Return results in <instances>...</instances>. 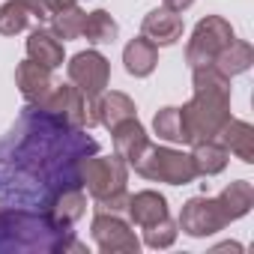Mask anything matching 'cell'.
Masks as SVG:
<instances>
[{
	"instance_id": "ac0fdd59",
	"label": "cell",
	"mask_w": 254,
	"mask_h": 254,
	"mask_svg": "<svg viewBox=\"0 0 254 254\" xmlns=\"http://www.w3.org/2000/svg\"><path fill=\"white\" fill-rule=\"evenodd\" d=\"M27 57L45 69H57V66H63V42L51 30L36 27L27 39Z\"/></svg>"
},
{
	"instance_id": "7c38bea8",
	"label": "cell",
	"mask_w": 254,
	"mask_h": 254,
	"mask_svg": "<svg viewBox=\"0 0 254 254\" xmlns=\"http://www.w3.org/2000/svg\"><path fill=\"white\" fill-rule=\"evenodd\" d=\"M141 33L153 45H177L183 39V18H180V12H171V9L159 6V9L144 15Z\"/></svg>"
},
{
	"instance_id": "2e32d148",
	"label": "cell",
	"mask_w": 254,
	"mask_h": 254,
	"mask_svg": "<svg viewBox=\"0 0 254 254\" xmlns=\"http://www.w3.org/2000/svg\"><path fill=\"white\" fill-rule=\"evenodd\" d=\"M123 63H126V72H129V75L147 78V75H153V69L159 63V45H153L141 33V36H135L129 45L123 48Z\"/></svg>"
},
{
	"instance_id": "83f0119b",
	"label": "cell",
	"mask_w": 254,
	"mask_h": 254,
	"mask_svg": "<svg viewBox=\"0 0 254 254\" xmlns=\"http://www.w3.org/2000/svg\"><path fill=\"white\" fill-rule=\"evenodd\" d=\"M21 3L27 6L30 18L48 21L54 12H60V9H66V6H72V3H78V0H21Z\"/></svg>"
},
{
	"instance_id": "603a6c76",
	"label": "cell",
	"mask_w": 254,
	"mask_h": 254,
	"mask_svg": "<svg viewBox=\"0 0 254 254\" xmlns=\"http://www.w3.org/2000/svg\"><path fill=\"white\" fill-rule=\"evenodd\" d=\"M81 36L90 42V45H108L120 36V24L111 18V12L105 9H96L84 18V27H81Z\"/></svg>"
},
{
	"instance_id": "3957f363",
	"label": "cell",
	"mask_w": 254,
	"mask_h": 254,
	"mask_svg": "<svg viewBox=\"0 0 254 254\" xmlns=\"http://www.w3.org/2000/svg\"><path fill=\"white\" fill-rule=\"evenodd\" d=\"M191 84H194V96L180 108L186 138L189 144L215 141L224 123L230 120V78L209 63L191 69Z\"/></svg>"
},
{
	"instance_id": "6da1fadb",
	"label": "cell",
	"mask_w": 254,
	"mask_h": 254,
	"mask_svg": "<svg viewBox=\"0 0 254 254\" xmlns=\"http://www.w3.org/2000/svg\"><path fill=\"white\" fill-rule=\"evenodd\" d=\"M96 153L87 129L27 102L0 138V203L45 209L63 189L81 186V162Z\"/></svg>"
},
{
	"instance_id": "52a82bcc",
	"label": "cell",
	"mask_w": 254,
	"mask_h": 254,
	"mask_svg": "<svg viewBox=\"0 0 254 254\" xmlns=\"http://www.w3.org/2000/svg\"><path fill=\"white\" fill-rule=\"evenodd\" d=\"M39 108L57 114L60 120H66L69 126H78V129H93L99 123V114H96V99H87L72 81L69 84H54L42 102H36Z\"/></svg>"
},
{
	"instance_id": "8992f818",
	"label": "cell",
	"mask_w": 254,
	"mask_h": 254,
	"mask_svg": "<svg viewBox=\"0 0 254 254\" xmlns=\"http://www.w3.org/2000/svg\"><path fill=\"white\" fill-rule=\"evenodd\" d=\"M233 39H236V33H233L230 21H224L221 15H206V18H200V21L194 24V30H191V39H189V45H186V63H189L191 69L209 66Z\"/></svg>"
},
{
	"instance_id": "277c9868",
	"label": "cell",
	"mask_w": 254,
	"mask_h": 254,
	"mask_svg": "<svg viewBox=\"0 0 254 254\" xmlns=\"http://www.w3.org/2000/svg\"><path fill=\"white\" fill-rule=\"evenodd\" d=\"M129 165L117 156H87L81 162V186L93 194L102 212H126L129 206Z\"/></svg>"
},
{
	"instance_id": "5bb4252c",
	"label": "cell",
	"mask_w": 254,
	"mask_h": 254,
	"mask_svg": "<svg viewBox=\"0 0 254 254\" xmlns=\"http://www.w3.org/2000/svg\"><path fill=\"white\" fill-rule=\"evenodd\" d=\"M215 141H218L227 153H233L239 162H245V165L254 162V129H251V123L230 117V120L224 123V129L218 132Z\"/></svg>"
},
{
	"instance_id": "ffe728a7",
	"label": "cell",
	"mask_w": 254,
	"mask_h": 254,
	"mask_svg": "<svg viewBox=\"0 0 254 254\" xmlns=\"http://www.w3.org/2000/svg\"><path fill=\"white\" fill-rule=\"evenodd\" d=\"M194 150L189 153L191 156V165H194V171H197V177H215V174H221L224 168H227V150L218 144V141H197V144H191Z\"/></svg>"
},
{
	"instance_id": "4316f807",
	"label": "cell",
	"mask_w": 254,
	"mask_h": 254,
	"mask_svg": "<svg viewBox=\"0 0 254 254\" xmlns=\"http://www.w3.org/2000/svg\"><path fill=\"white\" fill-rule=\"evenodd\" d=\"M177 233H180V227H177V221L168 215V218H162L159 224L144 227V242H147L150 248H171V245L177 242Z\"/></svg>"
},
{
	"instance_id": "d6986e66",
	"label": "cell",
	"mask_w": 254,
	"mask_h": 254,
	"mask_svg": "<svg viewBox=\"0 0 254 254\" xmlns=\"http://www.w3.org/2000/svg\"><path fill=\"white\" fill-rule=\"evenodd\" d=\"M96 114H99V123H102V126L114 129L117 123L129 120V117H138V108H135V102L126 96V93L111 90V93H102V96L96 99Z\"/></svg>"
},
{
	"instance_id": "7402d4cb",
	"label": "cell",
	"mask_w": 254,
	"mask_h": 254,
	"mask_svg": "<svg viewBox=\"0 0 254 254\" xmlns=\"http://www.w3.org/2000/svg\"><path fill=\"white\" fill-rule=\"evenodd\" d=\"M251 63H254V51H251V45H248L245 39H233V42L212 60V66H215L221 75H227V78L248 72Z\"/></svg>"
},
{
	"instance_id": "8fae6325",
	"label": "cell",
	"mask_w": 254,
	"mask_h": 254,
	"mask_svg": "<svg viewBox=\"0 0 254 254\" xmlns=\"http://www.w3.org/2000/svg\"><path fill=\"white\" fill-rule=\"evenodd\" d=\"M111 135H114V156L123 159L129 168H132V165L141 159V153L150 147L147 129L138 123V117H129V120L117 123L114 129H111Z\"/></svg>"
},
{
	"instance_id": "d4e9b609",
	"label": "cell",
	"mask_w": 254,
	"mask_h": 254,
	"mask_svg": "<svg viewBox=\"0 0 254 254\" xmlns=\"http://www.w3.org/2000/svg\"><path fill=\"white\" fill-rule=\"evenodd\" d=\"M153 129L162 141L168 144H189L186 138V129H183V117H180V108H162L156 117H153Z\"/></svg>"
},
{
	"instance_id": "30bf717a",
	"label": "cell",
	"mask_w": 254,
	"mask_h": 254,
	"mask_svg": "<svg viewBox=\"0 0 254 254\" xmlns=\"http://www.w3.org/2000/svg\"><path fill=\"white\" fill-rule=\"evenodd\" d=\"M69 81L87 96V99H99L111 81V63L105 54L99 51H78L72 60H69Z\"/></svg>"
},
{
	"instance_id": "44dd1931",
	"label": "cell",
	"mask_w": 254,
	"mask_h": 254,
	"mask_svg": "<svg viewBox=\"0 0 254 254\" xmlns=\"http://www.w3.org/2000/svg\"><path fill=\"white\" fill-rule=\"evenodd\" d=\"M218 203H221L227 221H236V218L248 215L251 206H254V189H251V183H248V180H236V183H230V186L218 194Z\"/></svg>"
},
{
	"instance_id": "cb8c5ba5",
	"label": "cell",
	"mask_w": 254,
	"mask_h": 254,
	"mask_svg": "<svg viewBox=\"0 0 254 254\" xmlns=\"http://www.w3.org/2000/svg\"><path fill=\"white\" fill-rule=\"evenodd\" d=\"M84 18H87V12L78 3H72V6H66V9H60V12H54L48 18L51 21V33L57 39H63V42L78 39L81 36V27H84Z\"/></svg>"
},
{
	"instance_id": "5b68a950",
	"label": "cell",
	"mask_w": 254,
	"mask_h": 254,
	"mask_svg": "<svg viewBox=\"0 0 254 254\" xmlns=\"http://www.w3.org/2000/svg\"><path fill=\"white\" fill-rule=\"evenodd\" d=\"M132 168L144 180L168 183V186H189L197 177L189 153H180V150H171V147H153V144L141 153V159Z\"/></svg>"
},
{
	"instance_id": "e0dca14e",
	"label": "cell",
	"mask_w": 254,
	"mask_h": 254,
	"mask_svg": "<svg viewBox=\"0 0 254 254\" xmlns=\"http://www.w3.org/2000/svg\"><path fill=\"white\" fill-rule=\"evenodd\" d=\"M87 209V197H84V186H72V189H63L42 212H48L60 227H72Z\"/></svg>"
},
{
	"instance_id": "4fadbf2b",
	"label": "cell",
	"mask_w": 254,
	"mask_h": 254,
	"mask_svg": "<svg viewBox=\"0 0 254 254\" xmlns=\"http://www.w3.org/2000/svg\"><path fill=\"white\" fill-rule=\"evenodd\" d=\"M126 212H129L132 224H138L141 230H144V227H153V224H159L162 218L171 215V212H168L165 194H159V191H153V189L138 191L135 197H129V206H126Z\"/></svg>"
},
{
	"instance_id": "f1b7e54d",
	"label": "cell",
	"mask_w": 254,
	"mask_h": 254,
	"mask_svg": "<svg viewBox=\"0 0 254 254\" xmlns=\"http://www.w3.org/2000/svg\"><path fill=\"white\" fill-rule=\"evenodd\" d=\"M191 3H194V0H162V6L171 9V12H186Z\"/></svg>"
},
{
	"instance_id": "ba28073f",
	"label": "cell",
	"mask_w": 254,
	"mask_h": 254,
	"mask_svg": "<svg viewBox=\"0 0 254 254\" xmlns=\"http://www.w3.org/2000/svg\"><path fill=\"white\" fill-rule=\"evenodd\" d=\"M90 233H93L96 248L105 251V254H138L141 251V239L135 236L132 224L123 221L117 212H102L99 209L93 215Z\"/></svg>"
},
{
	"instance_id": "484cf974",
	"label": "cell",
	"mask_w": 254,
	"mask_h": 254,
	"mask_svg": "<svg viewBox=\"0 0 254 254\" xmlns=\"http://www.w3.org/2000/svg\"><path fill=\"white\" fill-rule=\"evenodd\" d=\"M30 27V12L21 0H6L0 6V36H15Z\"/></svg>"
},
{
	"instance_id": "7a4b0ae2",
	"label": "cell",
	"mask_w": 254,
	"mask_h": 254,
	"mask_svg": "<svg viewBox=\"0 0 254 254\" xmlns=\"http://www.w3.org/2000/svg\"><path fill=\"white\" fill-rule=\"evenodd\" d=\"M84 251L72 227H60L48 212L27 206L0 209V254H66Z\"/></svg>"
},
{
	"instance_id": "9c48e42d",
	"label": "cell",
	"mask_w": 254,
	"mask_h": 254,
	"mask_svg": "<svg viewBox=\"0 0 254 254\" xmlns=\"http://www.w3.org/2000/svg\"><path fill=\"white\" fill-rule=\"evenodd\" d=\"M230 221L218 203V197H191L183 203V212H180V221L177 227L194 239H203V236H212L218 230H224Z\"/></svg>"
},
{
	"instance_id": "9a60e30c",
	"label": "cell",
	"mask_w": 254,
	"mask_h": 254,
	"mask_svg": "<svg viewBox=\"0 0 254 254\" xmlns=\"http://www.w3.org/2000/svg\"><path fill=\"white\" fill-rule=\"evenodd\" d=\"M15 87L21 90V96L27 99V102H42L45 99V93L54 87V81H51V69H45V66H39V63H33L30 57L24 60V63H18L15 66Z\"/></svg>"
}]
</instances>
